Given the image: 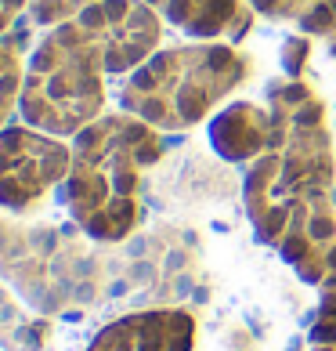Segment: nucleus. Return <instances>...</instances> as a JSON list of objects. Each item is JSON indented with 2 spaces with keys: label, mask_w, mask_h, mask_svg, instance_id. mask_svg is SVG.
Segmentation results:
<instances>
[{
  "label": "nucleus",
  "mask_w": 336,
  "mask_h": 351,
  "mask_svg": "<svg viewBox=\"0 0 336 351\" xmlns=\"http://www.w3.org/2000/svg\"><path fill=\"white\" fill-rule=\"evenodd\" d=\"M271 138L246 167L242 203L257 239L318 286L336 250V131L304 80L268 87Z\"/></svg>",
  "instance_id": "1"
},
{
  "label": "nucleus",
  "mask_w": 336,
  "mask_h": 351,
  "mask_svg": "<svg viewBox=\"0 0 336 351\" xmlns=\"http://www.w3.org/2000/svg\"><path fill=\"white\" fill-rule=\"evenodd\" d=\"M163 44V15L145 0H98L47 25L22 80L18 116L76 138L105 112V80L134 73Z\"/></svg>",
  "instance_id": "2"
},
{
  "label": "nucleus",
  "mask_w": 336,
  "mask_h": 351,
  "mask_svg": "<svg viewBox=\"0 0 336 351\" xmlns=\"http://www.w3.org/2000/svg\"><path fill=\"white\" fill-rule=\"evenodd\" d=\"M163 131L134 112H101L73 141L62 203L76 228L98 243H120L141 221V181L163 156Z\"/></svg>",
  "instance_id": "3"
},
{
  "label": "nucleus",
  "mask_w": 336,
  "mask_h": 351,
  "mask_svg": "<svg viewBox=\"0 0 336 351\" xmlns=\"http://www.w3.org/2000/svg\"><path fill=\"white\" fill-rule=\"evenodd\" d=\"M250 58L228 40H192L159 47L123 76L120 106L156 131H188L250 80Z\"/></svg>",
  "instance_id": "4"
},
{
  "label": "nucleus",
  "mask_w": 336,
  "mask_h": 351,
  "mask_svg": "<svg viewBox=\"0 0 336 351\" xmlns=\"http://www.w3.org/2000/svg\"><path fill=\"white\" fill-rule=\"evenodd\" d=\"M73 163V141L33 123H8L0 131V206L22 214L62 185Z\"/></svg>",
  "instance_id": "5"
},
{
  "label": "nucleus",
  "mask_w": 336,
  "mask_h": 351,
  "mask_svg": "<svg viewBox=\"0 0 336 351\" xmlns=\"http://www.w3.org/2000/svg\"><path fill=\"white\" fill-rule=\"evenodd\" d=\"M87 4H98V0H33L29 15L36 25H58ZM145 4L156 8L163 22L196 40H235L257 19L246 0H145Z\"/></svg>",
  "instance_id": "6"
},
{
  "label": "nucleus",
  "mask_w": 336,
  "mask_h": 351,
  "mask_svg": "<svg viewBox=\"0 0 336 351\" xmlns=\"http://www.w3.org/2000/svg\"><path fill=\"white\" fill-rule=\"evenodd\" d=\"M196 333L199 326L185 308H148L101 326L87 351H196Z\"/></svg>",
  "instance_id": "7"
},
{
  "label": "nucleus",
  "mask_w": 336,
  "mask_h": 351,
  "mask_svg": "<svg viewBox=\"0 0 336 351\" xmlns=\"http://www.w3.org/2000/svg\"><path fill=\"white\" fill-rule=\"evenodd\" d=\"M271 138V109L257 101H231L210 120V145L228 163H253Z\"/></svg>",
  "instance_id": "8"
},
{
  "label": "nucleus",
  "mask_w": 336,
  "mask_h": 351,
  "mask_svg": "<svg viewBox=\"0 0 336 351\" xmlns=\"http://www.w3.org/2000/svg\"><path fill=\"white\" fill-rule=\"evenodd\" d=\"M261 19L286 22L336 58V0H246Z\"/></svg>",
  "instance_id": "9"
},
{
  "label": "nucleus",
  "mask_w": 336,
  "mask_h": 351,
  "mask_svg": "<svg viewBox=\"0 0 336 351\" xmlns=\"http://www.w3.org/2000/svg\"><path fill=\"white\" fill-rule=\"evenodd\" d=\"M307 351H336V250L318 282V311L307 330Z\"/></svg>",
  "instance_id": "10"
},
{
  "label": "nucleus",
  "mask_w": 336,
  "mask_h": 351,
  "mask_svg": "<svg viewBox=\"0 0 336 351\" xmlns=\"http://www.w3.org/2000/svg\"><path fill=\"white\" fill-rule=\"evenodd\" d=\"M22 80H25V66L11 47L0 44V131L11 123V112L22 101Z\"/></svg>",
  "instance_id": "11"
},
{
  "label": "nucleus",
  "mask_w": 336,
  "mask_h": 351,
  "mask_svg": "<svg viewBox=\"0 0 336 351\" xmlns=\"http://www.w3.org/2000/svg\"><path fill=\"white\" fill-rule=\"evenodd\" d=\"M29 4H33V0H0V33H4L8 25L22 15V11H29Z\"/></svg>",
  "instance_id": "12"
},
{
  "label": "nucleus",
  "mask_w": 336,
  "mask_h": 351,
  "mask_svg": "<svg viewBox=\"0 0 336 351\" xmlns=\"http://www.w3.org/2000/svg\"><path fill=\"white\" fill-rule=\"evenodd\" d=\"M333 131H336V116H333Z\"/></svg>",
  "instance_id": "13"
}]
</instances>
